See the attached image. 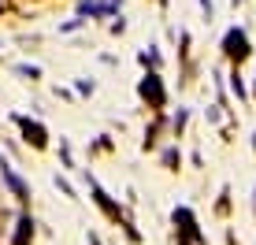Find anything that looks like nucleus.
Masks as SVG:
<instances>
[{"label": "nucleus", "instance_id": "nucleus-1", "mask_svg": "<svg viewBox=\"0 0 256 245\" xmlns=\"http://www.w3.org/2000/svg\"><path fill=\"white\" fill-rule=\"evenodd\" d=\"M226 52H230V56H245V38L242 34H230V38H226Z\"/></svg>", "mask_w": 256, "mask_h": 245}]
</instances>
